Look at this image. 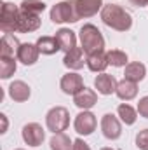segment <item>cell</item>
<instances>
[{
    "label": "cell",
    "mask_w": 148,
    "mask_h": 150,
    "mask_svg": "<svg viewBox=\"0 0 148 150\" xmlns=\"http://www.w3.org/2000/svg\"><path fill=\"white\" fill-rule=\"evenodd\" d=\"M101 21L108 28L115 30V32H127L132 26L131 14L124 7H120L117 4H106V5H103V9H101Z\"/></svg>",
    "instance_id": "cell-1"
},
{
    "label": "cell",
    "mask_w": 148,
    "mask_h": 150,
    "mask_svg": "<svg viewBox=\"0 0 148 150\" xmlns=\"http://www.w3.org/2000/svg\"><path fill=\"white\" fill-rule=\"evenodd\" d=\"M78 38H80V45L84 49V52L89 56V54H94V52H101L105 51V38L103 33L99 32L98 26H94L92 23H87L80 28L78 32Z\"/></svg>",
    "instance_id": "cell-2"
},
{
    "label": "cell",
    "mask_w": 148,
    "mask_h": 150,
    "mask_svg": "<svg viewBox=\"0 0 148 150\" xmlns=\"http://www.w3.org/2000/svg\"><path fill=\"white\" fill-rule=\"evenodd\" d=\"M51 21L56 25H63V23H77L80 18L78 9H77V0H63L52 5L51 12Z\"/></svg>",
    "instance_id": "cell-3"
},
{
    "label": "cell",
    "mask_w": 148,
    "mask_h": 150,
    "mask_svg": "<svg viewBox=\"0 0 148 150\" xmlns=\"http://www.w3.org/2000/svg\"><path fill=\"white\" fill-rule=\"evenodd\" d=\"M45 126L47 129L56 134V133H65L70 126V112L65 107H52L45 113Z\"/></svg>",
    "instance_id": "cell-4"
},
{
    "label": "cell",
    "mask_w": 148,
    "mask_h": 150,
    "mask_svg": "<svg viewBox=\"0 0 148 150\" xmlns=\"http://www.w3.org/2000/svg\"><path fill=\"white\" fill-rule=\"evenodd\" d=\"M19 18V5H14L11 2H2L0 11V30L4 33H14L18 26Z\"/></svg>",
    "instance_id": "cell-5"
},
{
    "label": "cell",
    "mask_w": 148,
    "mask_h": 150,
    "mask_svg": "<svg viewBox=\"0 0 148 150\" xmlns=\"http://www.w3.org/2000/svg\"><path fill=\"white\" fill-rule=\"evenodd\" d=\"M73 127L80 136H89V134H92L96 131L98 119H96V115L91 112V110H82V112L75 117Z\"/></svg>",
    "instance_id": "cell-6"
},
{
    "label": "cell",
    "mask_w": 148,
    "mask_h": 150,
    "mask_svg": "<svg viewBox=\"0 0 148 150\" xmlns=\"http://www.w3.org/2000/svg\"><path fill=\"white\" fill-rule=\"evenodd\" d=\"M21 136H23V142L28 147H40L42 142L45 140V131L38 122H28V124L23 126Z\"/></svg>",
    "instance_id": "cell-7"
},
{
    "label": "cell",
    "mask_w": 148,
    "mask_h": 150,
    "mask_svg": "<svg viewBox=\"0 0 148 150\" xmlns=\"http://www.w3.org/2000/svg\"><path fill=\"white\" fill-rule=\"evenodd\" d=\"M122 120L113 115V113H105L101 117V133L106 140H118L120 134H122Z\"/></svg>",
    "instance_id": "cell-8"
},
{
    "label": "cell",
    "mask_w": 148,
    "mask_h": 150,
    "mask_svg": "<svg viewBox=\"0 0 148 150\" xmlns=\"http://www.w3.org/2000/svg\"><path fill=\"white\" fill-rule=\"evenodd\" d=\"M59 87H61V91L65 93V94H68V96H75V94H78L85 86H84V79H82V75H78L77 72H68V74H65L61 77V80H59Z\"/></svg>",
    "instance_id": "cell-9"
},
{
    "label": "cell",
    "mask_w": 148,
    "mask_h": 150,
    "mask_svg": "<svg viewBox=\"0 0 148 150\" xmlns=\"http://www.w3.org/2000/svg\"><path fill=\"white\" fill-rule=\"evenodd\" d=\"M40 16L38 14H32V12H25L19 9V18H18V26L16 32L19 33H32L40 28Z\"/></svg>",
    "instance_id": "cell-10"
},
{
    "label": "cell",
    "mask_w": 148,
    "mask_h": 150,
    "mask_svg": "<svg viewBox=\"0 0 148 150\" xmlns=\"http://www.w3.org/2000/svg\"><path fill=\"white\" fill-rule=\"evenodd\" d=\"M117 86H118V80L110 74H99L96 75L94 79V89H98L99 94L103 96H110V94H115L117 91Z\"/></svg>",
    "instance_id": "cell-11"
},
{
    "label": "cell",
    "mask_w": 148,
    "mask_h": 150,
    "mask_svg": "<svg viewBox=\"0 0 148 150\" xmlns=\"http://www.w3.org/2000/svg\"><path fill=\"white\" fill-rule=\"evenodd\" d=\"M7 93H9V98L12 101H16V103H25L32 96V89L25 80H14L7 87Z\"/></svg>",
    "instance_id": "cell-12"
},
{
    "label": "cell",
    "mask_w": 148,
    "mask_h": 150,
    "mask_svg": "<svg viewBox=\"0 0 148 150\" xmlns=\"http://www.w3.org/2000/svg\"><path fill=\"white\" fill-rule=\"evenodd\" d=\"M63 65L68 70H72V72H77V70L84 68V65H87V56H85L84 49L82 47H75L70 52H66L65 58H63Z\"/></svg>",
    "instance_id": "cell-13"
},
{
    "label": "cell",
    "mask_w": 148,
    "mask_h": 150,
    "mask_svg": "<svg viewBox=\"0 0 148 150\" xmlns=\"http://www.w3.org/2000/svg\"><path fill=\"white\" fill-rule=\"evenodd\" d=\"M38 56H40V51H38L37 44H30V42H25L19 45V51H18V61H21L23 65L26 67H32L38 61Z\"/></svg>",
    "instance_id": "cell-14"
},
{
    "label": "cell",
    "mask_w": 148,
    "mask_h": 150,
    "mask_svg": "<svg viewBox=\"0 0 148 150\" xmlns=\"http://www.w3.org/2000/svg\"><path fill=\"white\" fill-rule=\"evenodd\" d=\"M73 103H75V107L80 108V110H91L98 103V93L94 89L84 87L78 94L73 96Z\"/></svg>",
    "instance_id": "cell-15"
},
{
    "label": "cell",
    "mask_w": 148,
    "mask_h": 150,
    "mask_svg": "<svg viewBox=\"0 0 148 150\" xmlns=\"http://www.w3.org/2000/svg\"><path fill=\"white\" fill-rule=\"evenodd\" d=\"M54 37H56L59 47H61V51L65 54L77 47V35H75L73 30H70V28H59Z\"/></svg>",
    "instance_id": "cell-16"
},
{
    "label": "cell",
    "mask_w": 148,
    "mask_h": 150,
    "mask_svg": "<svg viewBox=\"0 0 148 150\" xmlns=\"http://www.w3.org/2000/svg\"><path fill=\"white\" fill-rule=\"evenodd\" d=\"M21 42L14 37L12 33H4L0 40V56H9V58H18Z\"/></svg>",
    "instance_id": "cell-17"
},
{
    "label": "cell",
    "mask_w": 148,
    "mask_h": 150,
    "mask_svg": "<svg viewBox=\"0 0 148 150\" xmlns=\"http://www.w3.org/2000/svg\"><path fill=\"white\" fill-rule=\"evenodd\" d=\"M115 94H117L118 100H122V101H131V100H134V98L138 96V84H136V82H131V80H127V79H122V80L118 82V86H117Z\"/></svg>",
    "instance_id": "cell-18"
},
{
    "label": "cell",
    "mask_w": 148,
    "mask_h": 150,
    "mask_svg": "<svg viewBox=\"0 0 148 150\" xmlns=\"http://www.w3.org/2000/svg\"><path fill=\"white\" fill-rule=\"evenodd\" d=\"M77 9L80 18H92L101 12L103 9V0H77Z\"/></svg>",
    "instance_id": "cell-19"
},
{
    "label": "cell",
    "mask_w": 148,
    "mask_h": 150,
    "mask_svg": "<svg viewBox=\"0 0 148 150\" xmlns=\"http://www.w3.org/2000/svg\"><path fill=\"white\" fill-rule=\"evenodd\" d=\"M147 77V67L141 61H131L125 65V72H124V79L131 80V82H141Z\"/></svg>",
    "instance_id": "cell-20"
},
{
    "label": "cell",
    "mask_w": 148,
    "mask_h": 150,
    "mask_svg": "<svg viewBox=\"0 0 148 150\" xmlns=\"http://www.w3.org/2000/svg\"><path fill=\"white\" fill-rule=\"evenodd\" d=\"M108 67V58H106V52L101 51V52H94V54H89L87 56V68L94 74H103Z\"/></svg>",
    "instance_id": "cell-21"
},
{
    "label": "cell",
    "mask_w": 148,
    "mask_h": 150,
    "mask_svg": "<svg viewBox=\"0 0 148 150\" xmlns=\"http://www.w3.org/2000/svg\"><path fill=\"white\" fill-rule=\"evenodd\" d=\"M35 44H37L40 54H45V56H52V54H56L58 51H61V47H59L56 37H47V35H45V37H38V40Z\"/></svg>",
    "instance_id": "cell-22"
},
{
    "label": "cell",
    "mask_w": 148,
    "mask_h": 150,
    "mask_svg": "<svg viewBox=\"0 0 148 150\" xmlns=\"http://www.w3.org/2000/svg\"><path fill=\"white\" fill-rule=\"evenodd\" d=\"M117 117L125 124V126H132L138 120V110H134L129 103H120L117 107Z\"/></svg>",
    "instance_id": "cell-23"
},
{
    "label": "cell",
    "mask_w": 148,
    "mask_h": 150,
    "mask_svg": "<svg viewBox=\"0 0 148 150\" xmlns=\"http://www.w3.org/2000/svg\"><path fill=\"white\" fill-rule=\"evenodd\" d=\"M16 59H18V58L0 56V79H2V80H7V79H11L12 75L16 74V70H18Z\"/></svg>",
    "instance_id": "cell-24"
},
{
    "label": "cell",
    "mask_w": 148,
    "mask_h": 150,
    "mask_svg": "<svg viewBox=\"0 0 148 150\" xmlns=\"http://www.w3.org/2000/svg\"><path fill=\"white\" fill-rule=\"evenodd\" d=\"M49 147H51V150H72L73 140H70V136L65 133H56V134H52Z\"/></svg>",
    "instance_id": "cell-25"
},
{
    "label": "cell",
    "mask_w": 148,
    "mask_h": 150,
    "mask_svg": "<svg viewBox=\"0 0 148 150\" xmlns=\"http://www.w3.org/2000/svg\"><path fill=\"white\" fill-rule=\"evenodd\" d=\"M106 58H108V65L115 67V68H122V67H125L129 63L127 54L124 51H120V49H111V51H108L106 52Z\"/></svg>",
    "instance_id": "cell-26"
},
{
    "label": "cell",
    "mask_w": 148,
    "mask_h": 150,
    "mask_svg": "<svg viewBox=\"0 0 148 150\" xmlns=\"http://www.w3.org/2000/svg\"><path fill=\"white\" fill-rule=\"evenodd\" d=\"M19 9L25 12H32V14H42L45 11V4L42 0H23L19 4Z\"/></svg>",
    "instance_id": "cell-27"
},
{
    "label": "cell",
    "mask_w": 148,
    "mask_h": 150,
    "mask_svg": "<svg viewBox=\"0 0 148 150\" xmlns=\"http://www.w3.org/2000/svg\"><path fill=\"white\" fill-rule=\"evenodd\" d=\"M136 147L140 150H148V129H143L136 134Z\"/></svg>",
    "instance_id": "cell-28"
},
{
    "label": "cell",
    "mask_w": 148,
    "mask_h": 150,
    "mask_svg": "<svg viewBox=\"0 0 148 150\" xmlns=\"http://www.w3.org/2000/svg\"><path fill=\"white\" fill-rule=\"evenodd\" d=\"M138 113L141 115V117H145L148 119V96H143V98H140V101H138Z\"/></svg>",
    "instance_id": "cell-29"
},
{
    "label": "cell",
    "mask_w": 148,
    "mask_h": 150,
    "mask_svg": "<svg viewBox=\"0 0 148 150\" xmlns=\"http://www.w3.org/2000/svg\"><path fill=\"white\" fill-rule=\"evenodd\" d=\"M72 150H91V147L82 138H77V140H73V149Z\"/></svg>",
    "instance_id": "cell-30"
},
{
    "label": "cell",
    "mask_w": 148,
    "mask_h": 150,
    "mask_svg": "<svg viewBox=\"0 0 148 150\" xmlns=\"http://www.w3.org/2000/svg\"><path fill=\"white\" fill-rule=\"evenodd\" d=\"M0 119H2V129H0V133L4 134V133H7V126H9V122H7V115H5V113H0Z\"/></svg>",
    "instance_id": "cell-31"
},
{
    "label": "cell",
    "mask_w": 148,
    "mask_h": 150,
    "mask_svg": "<svg viewBox=\"0 0 148 150\" xmlns=\"http://www.w3.org/2000/svg\"><path fill=\"white\" fill-rule=\"evenodd\" d=\"M132 5H136V7H145L148 5V0H129Z\"/></svg>",
    "instance_id": "cell-32"
},
{
    "label": "cell",
    "mask_w": 148,
    "mask_h": 150,
    "mask_svg": "<svg viewBox=\"0 0 148 150\" xmlns=\"http://www.w3.org/2000/svg\"><path fill=\"white\" fill-rule=\"evenodd\" d=\"M99 150H115V149H111V147H103V149H99Z\"/></svg>",
    "instance_id": "cell-33"
},
{
    "label": "cell",
    "mask_w": 148,
    "mask_h": 150,
    "mask_svg": "<svg viewBox=\"0 0 148 150\" xmlns=\"http://www.w3.org/2000/svg\"><path fill=\"white\" fill-rule=\"evenodd\" d=\"M16 150H25V149H16Z\"/></svg>",
    "instance_id": "cell-34"
}]
</instances>
